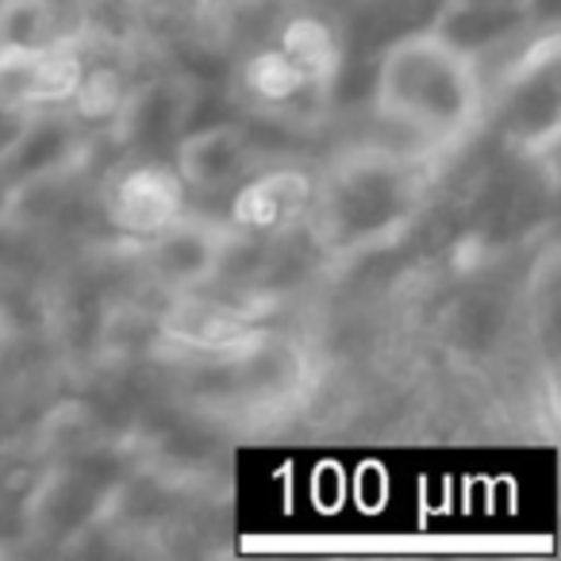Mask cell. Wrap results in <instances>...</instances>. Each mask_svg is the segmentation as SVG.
I'll return each mask as SVG.
<instances>
[{
	"label": "cell",
	"instance_id": "obj_1",
	"mask_svg": "<svg viewBox=\"0 0 561 561\" xmlns=\"http://www.w3.org/2000/svg\"><path fill=\"white\" fill-rule=\"evenodd\" d=\"M374 101L385 119L423 139L466 131L481 104L473 55L443 39L435 27L400 35L377 66Z\"/></svg>",
	"mask_w": 561,
	"mask_h": 561
},
{
	"label": "cell",
	"instance_id": "obj_2",
	"mask_svg": "<svg viewBox=\"0 0 561 561\" xmlns=\"http://www.w3.org/2000/svg\"><path fill=\"white\" fill-rule=\"evenodd\" d=\"M408 181L385 158H358L343 165L323 196V224L335 242H366L389 231L408 211Z\"/></svg>",
	"mask_w": 561,
	"mask_h": 561
},
{
	"label": "cell",
	"instance_id": "obj_3",
	"mask_svg": "<svg viewBox=\"0 0 561 561\" xmlns=\"http://www.w3.org/2000/svg\"><path fill=\"white\" fill-rule=\"evenodd\" d=\"M78 81L81 66L66 50L0 47V112L27 108L39 101H62V96H73Z\"/></svg>",
	"mask_w": 561,
	"mask_h": 561
},
{
	"label": "cell",
	"instance_id": "obj_4",
	"mask_svg": "<svg viewBox=\"0 0 561 561\" xmlns=\"http://www.w3.org/2000/svg\"><path fill=\"white\" fill-rule=\"evenodd\" d=\"M247 165V139L239 127H204L196 135H185L178 147V170L188 188L201 193H219L227 188Z\"/></svg>",
	"mask_w": 561,
	"mask_h": 561
},
{
	"label": "cell",
	"instance_id": "obj_5",
	"mask_svg": "<svg viewBox=\"0 0 561 561\" xmlns=\"http://www.w3.org/2000/svg\"><path fill=\"white\" fill-rule=\"evenodd\" d=\"M73 142H78V135H73V124H66V119H32V124H24L0 147L4 185H20V181L39 178V173L66 170L73 158Z\"/></svg>",
	"mask_w": 561,
	"mask_h": 561
},
{
	"label": "cell",
	"instance_id": "obj_6",
	"mask_svg": "<svg viewBox=\"0 0 561 561\" xmlns=\"http://www.w3.org/2000/svg\"><path fill=\"white\" fill-rule=\"evenodd\" d=\"M181 185L158 165H135L116 188H112V211L124 227L142 234H158L178 219Z\"/></svg>",
	"mask_w": 561,
	"mask_h": 561
},
{
	"label": "cell",
	"instance_id": "obj_7",
	"mask_svg": "<svg viewBox=\"0 0 561 561\" xmlns=\"http://www.w3.org/2000/svg\"><path fill=\"white\" fill-rule=\"evenodd\" d=\"M519 20L523 12L515 0H461L446 9V16H438L435 32L466 55H477L481 47H492L496 39L512 35Z\"/></svg>",
	"mask_w": 561,
	"mask_h": 561
},
{
	"label": "cell",
	"instance_id": "obj_8",
	"mask_svg": "<svg viewBox=\"0 0 561 561\" xmlns=\"http://www.w3.org/2000/svg\"><path fill=\"white\" fill-rule=\"evenodd\" d=\"M119 119H124V139L158 147L170 139L173 127L181 124V96L173 85H147L135 96L119 101Z\"/></svg>",
	"mask_w": 561,
	"mask_h": 561
},
{
	"label": "cell",
	"instance_id": "obj_9",
	"mask_svg": "<svg viewBox=\"0 0 561 561\" xmlns=\"http://www.w3.org/2000/svg\"><path fill=\"white\" fill-rule=\"evenodd\" d=\"M308 188L300 178L293 173H273V178H262L257 185H250L247 193H239V204H234V216L242 224L257 227V231H270V227H285L305 204Z\"/></svg>",
	"mask_w": 561,
	"mask_h": 561
},
{
	"label": "cell",
	"instance_id": "obj_10",
	"mask_svg": "<svg viewBox=\"0 0 561 561\" xmlns=\"http://www.w3.org/2000/svg\"><path fill=\"white\" fill-rule=\"evenodd\" d=\"M58 12L50 0H0V47H55Z\"/></svg>",
	"mask_w": 561,
	"mask_h": 561
},
{
	"label": "cell",
	"instance_id": "obj_11",
	"mask_svg": "<svg viewBox=\"0 0 561 561\" xmlns=\"http://www.w3.org/2000/svg\"><path fill=\"white\" fill-rule=\"evenodd\" d=\"M154 262H158V270L178 280L204 277V273L216 265V247H211L201 227H178V219H173L170 227L158 231Z\"/></svg>",
	"mask_w": 561,
	"mask_h": 561
}]
</instances>
